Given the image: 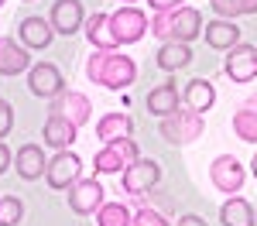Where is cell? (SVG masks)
Masks as SVG:
<instances>
[{"label":"cell","instance_id":"cell-22","mask_svg":"<svg viewBox=\"0 0 257 226\" xmlns=\"http://www.w3.org/2000/svg\"><path fill=\"white\" fill-rule=\"evenodd\" d=\"M192 62V52H189V45H182V41H165L158 52V65L165 72H178V69H185Z\"/></svg>","mask_w":257,"mask_h":226},{"label":"cell","instance_id":"cell-27","mask_svg":"<svg viewBox=\"0 0 257 226\" xmlns=\"http://www.w3.org/2000/svg\"><path fill=\"white\" fill-rule=\"evenodd\" d=\"M99 226H134V216L123 202H106L99 205Z\"/></svg>","mask_w":257,"mask_h":226},{"label":"cell","instance_id":"cell-24","mask_svg":"<svg viewBox=\"0 0 257 226\" xmlns=\"http://www.w3.org/2000/svg\"><path fill=\"white\" fill-rule=\"evenodd\" d=\"M219 219L223 226H254V205L247 199H230L219 209Z\"/></svg>","mask_w":257,"mask_h":226},{"label":"cell","instance_id":"cell-13","mask_svg":"<svg viewBox=\"0 0 257 226\" xmlns=\"http://www.w3.org/2000/svg\"><path fill=\"white\" fill-rule=\"evenodd\" d=\"M52 28L59 35H76L82 28V4L79 0H55L52 4Z\"/></svg>","mask_w":257,"mask_h":226},{"label":"cell","instance_id":"cell-34","mask_svg":"<svg viewBox=\"0 0 257 226\" xmlns=\"http://www.w3.org/2000/svg\"><path fill=\"white\" fill-rule=\"evenodd\" d=\"M250 171H254V178H257V154H254V161H250Z\"/></svg>","mask_w":257,"mask_h":226},{"label":"cell","instance_id":"cell-28","mask_svg":"<svg viewBox=\"0 0 257 226\" xmlns=\"http://www.w3.org/2000/svg\"><path fill=\"white\" fill-rule=\"evenodd\" d=\"M24 219V205L14 195H4L0 199V226H18Z\"/></svg>","mask_w":257,"mask_h":226},{"label":"cell","instance_id":"cell-5","mask_svg":"<svg viewBox=\"0 0 257 226\" xmlns=\"http://www.w3.org/2000/svg\"><path fill=\"white\" fill-rule=\"evenodd\" d=\"M110 31H113L117 45H134V41L144 38L148 18H144V11H138V7H120L117 14H110Z\"/></svg>","mask_w":257,"mask_h":226},{"label":"cell","instance_id":"cell-6","mask_svg":"<svg viewBox=\"0 0 257 226\" xmlns=\"http://www.w3.org/2000/svg\"><path fill=\"white\" fill-rule=\"evenodd\" d=\"M82 175V161L72 154V151H59L52 161H48V171H45V178H48V185L52 188H69V185H76Z\"/></svg>","mask_w":257,"mask_h":226},{"label":"cell","instance_id":"cell-19","mask_svg":"<svg viewBox=\"0 0 257 226\" xmlns=\"http://www.w3.org/2000/svg\"><path fill=\"white\" fill-rule=\"evenodd\" d=\"M131 130H134V120L127 117V113H106V117H99L96 123V137L106 144L120 141V137H131Z\"/></svg>","mask_w":257,"mask_h":226},{"label":"cell","instance_id":"cell-17","mask_svg":"<svg viewBox=\"0 0 257 226\" xmlns=\"http://www.w3.org/2000/svg\"><path fill=\"white\" fill-rule=\"evenodd\" d=\"M28 65H31V59H28V52L21 48L18 41L0 38V76H18Z\"/></svg>","mask_w":257,"mask_h":226},{"label":"cell","instance_id":"cell-20","mask_svg":"<svg viewBox=\"0 0 257 226\" xmlns=\"http://www.w3.org/2000/svg\"><path fill=\"white\" fill-rule=\"evenodd\" d=\"M148 110H151L155 117H172V113L178 110V89H175V82L155 86V89L148 93Z\"/></svg>","mask_w":257,"mask_h":226},{"label":"cell","instance_id":"cell-7","mask_svg":"<svg viewBox=\"0 0 257 226\" xmlns=\"http://www.w3.org/2000/svg\"><path fill=\"white\" fill-rule=\"evenodd\" d=\"M28 89L41 96V100H55L62 89H65V79H62V72L52 65V62H38L31 72H28Z\"/></svg>","mask_w":257,"mask_h":226},{"label":"cell","instance_id":"cell-23","mask_svg":"<svg viewBox=\"0 0 257 226\" xmlns=\"http://www.w3.org/2000/svg\"><path fill=\"white\" fill-rule=\"evenodd\" d=\"M18 35H21V41H24L28 48H48L52 28H48V21H41V18H24Z\"/></svg>","mask_w":257,"mask_h":226},{"label":"cell","instance_id":"cell-18","mask_svg":"<svg viewBox=\"0 0 257 226\" xmlns=\"http://www.w3.org/2000/svg\"><path fill=\"white\" fill-rule=\"evenodd\" d=\"M86 38L99 52H113L117 48V38L110 31V14H93V18L86 21Z\"/></svg>","mask_w":257,"mask_h":226},{"label":"cell","instance_id":"cell-11","mask_svg":"<svg viewBox=\"0 0 257 226\" xmlns=\"http://www.w3.org/2000/svg\"><path fill=\"white\" fill-rule=\"evenodd\" d=\"M69 205H72V212H79V216L99 212V205H103V185H99L96 178H82V182H76L72 192H69Z\"/></svg>","mask_w":257,"mask_h":226},{"label":"cell","instance_id":"cell-21","mask_svg":"<svg viewBox=\"0 0 257 226\" xmlns=\"http://www.w3.org/2000/svg\"><path fill=\"white\" fill-rule=\"evenodd\" d=\"M185 103H189V110L206 113V110L216 103V89H213V82H209V79H192L189 86H185Z\"/></svg>","mask_w":257,"mask_h":226},{"label":"cell","instance_id":"cell-16","mask_svg":"<svg viewBox=\"0 0 257 226\" xmlns=\"http://www.w3.org/2000/svg\"><path fill=\"white\" fill-rule=\"evenodd\" d=\"M202 35H206V45H209V48H237L243 31H240L233 21L219 18V21H213V24H206Z\"/></svg>","mask_w":257,"mask_h":226},{"label":"cell","instance_id":"cell-35","mask_svg":"<svg viewBox=\"0 0 257 226\" xmlns=\"http://www.w3.org/2000/svg\"><path fill=\"white\" fill-rule=\"evenodd\" d=\"M250 110H257V100H250Z\"/></svg>","mask_w":257,"mask_h":226},{"label":"cell","instance_id":"cell-12","mask_svg":"<svg viewBox=\"0 0 257 226\" xmlns=\"http://www.w3.org/2000/svg\"><path fill=\"white\" fill-rule=\"evenodd\" d=\"M52 113H59V117H65L69 123L82 127V123L93 117V103L86 100L82 93H59L55 103H52Z\"/></svg>","mask_w":257,"mask_h":226},{"label":"cell","instance_id":"cell-31","mask_svg":"<svg viewBox=\"0 0 257 226\" xmlns=\"http://www.w3.org/2000/svg\"><path fill=\"white\" fill-rule=\"evenodd\" d=\"M148 4H151V7H155V11H178V7H185V0H148Z\"/></svg>","mask_w":257,"mask_h":226},{"label":"cell","instance_id":"cell-32","mask_svg":"<svg viewBox=\"0 0 257 226\" xmlns=\"http://www.w3.org/2000/svg\"><path fill=\"white\" fill-rule=\"evenodd\" d=\"M7 168H11V147H7V144L0 141V175H4Z\"/></svg>","mask_w":257,"mask_h":226},{"label":"cell","instance_id":"cell-26","mask_svg":"<svg viewBox=\"0 0 257 226\" xmlns=\"http://www.w3.org/2000/svg\"><path fill=\"white\" fill-rule=\"evenodd\" d=\"M233 130H237L240 141L257 144V110H250V106L237 110V113H233Z\"/></svg>","mask_w":257,"mask_h":226},{"label":"cell","instance_id":"cell-15","mask_svg":"<svg viewBox=\"0 0 257 226\" xmlns=\"http://www.w3.org/2000/svg\"><path fill=\"white\" fill-rule=\"evenodd\" d=\"M14 164H18V175L28 178V182H35V178H41V175L48 171V161H45L38 144H24L18 151V158H14Z\"/></svg>","mask_w":257,"mask_h":226},{"label":"cell","instance_id":"cell-3","mask_svg":"<svg viewBox=\"0 0 257 226\" xmlns=\"http://www.w3.org/2000/svg\"><path fill=\"white\" fill-rule=\"evenodd\" d=\"M202 113L196 110H175L172 117H161V137L172 144H192L202 137Z\"/></svg>","mask_w":257,"mask_h":226},{"label":"cell","instance_id":"cell-2","mask_svg":"<svg viewBox=\"0 0 257 226\" xmlns=\"http://www.w3.org/2000/svg\"><path fill=\"white\" fill-rule=\"evenodd\" d=\"M148 28H151V35H158V38H165V41H182V45H189L192 38L202 35V14H199L196 7L161 11V14H155V21H151Z\"/></svg>","mask_w":257,"mask_h":226},{"label":"cell","instance_id":"cell-9","mask_svg":"<svg viewBox=\"0 0 257 226\" xmlns=\"http://www.w3.org/2000/svg\"><path fill=\"white\" fill-rule=\"evenodd\" d=\"M209 178H213V185H216L219 192L233 195V192H240V188H243V168H240V161L233 158V154H223V158H216V161H213Z\"/></svg>","mask_w":257,"mask_h":226},{"label":"cell","instance_id":"cell-37","mask_svg":"<svg viewBox=\"0 0 257 226\" xmlns=\"http://www.w3.org/2000/svg\"><path fill=\"white\" fill-rule=\"evenodd\" d=\"M0 4H4V0H0Z\"/></svg>","mask_w":257,"mask_h":226},{"label":"cell","instance_id":"cell-30","mask_svg":"<svg viewBox=\"0 0 257 226\" xmlns=\"http://www.w3.org/2000/svg\"><path fill=\"white\" fill-rule=\"evenodd\" d=\"M134 226H168V223L161 219L155 209H141L138 216H134Z\"/></svg>","mask_w":257,"mask_h":226},{"label":"cell","instance_id":"cell-10","mask_svg":"<svg viewBox=\"0 0 257 226\" xmlns=\"http://www.w3.org/2000/svg\"><path fill=\"white\" fill-rule=\"evenodd\" d=\"M226 76L233 82H250L257 79V48L254 45H237L230 48V59H226Z\"/></svg>","mask_w":257,"mask_h":226},{"label":"cell","instance_id":"cell-4","mask_svg":"<svg viewBox=\"0 0 257 226\" xmlns=\"http://www.w3.org/2000/svg\"><path fill=\"white\" fill-rule=\"evenodd\" d=\"M134 161H138V144L131 141V137H120V141L106 144L103 151H96L93 168H96L99 175H113L120 168H131Z\"/></svg>","mask_w":257,"mask_h":226},{"label":"cell","instance_id":"cell-25","mask_svg":"<svg viewBox=\"0 0 257 226\" xmlns=\"http://www.w3.org/2000/svg\"><path fill=\"white\" fill-rule=\"evenodd\" d=\"M213 11L219 18L233 21V18H243V14H257V0H209Z\"/></svg>","mask_w":257,"mask_h":226},{"label":"cell","instance_id":"cell-1","mask_svg":"<svg viewBox=\"0 0 257 226\" xmlns=\"http://www.w3.org/2000/svg\"><path fill=\"white\" fill-rule=\"evenodd\" d=\"M86 76L106 89H127L131 82L138 79V65L134 59L120 55V52H99L93 48V55L86 62Z\"/></svg>","mask_w":257,"mask_h":226},{"label":"cell","instance_id":"cell-29","mask_svg":"<svg viewBox=\"0 0 257 226\" xmlns=\"http://www.w3.org/2000/svg\"><path fill=\"white\" fill-rule=\"evenodd\" d=\"M11 127H14V110H11V103L0 96V137H7Z\"/></svg>","mask_w":257,"mask_h":226},{"label":"cell","instance_id":"cell-33","mask_svg":"<svg viewBox=\"0 0 257 226\" xmlns=\"http://www.w3.org/2000/svg\"><path fill=\"white\" fill-rule=\"evenodd\" d=\"M175 226H209V223H206L202 216H182V219H178Z\"/></svg>","mask_w":257,"mask_h":226},{"label":"cell","instance_id":"cell-8","mask_svg":"<svg viewBox=\"0 0 257 226\" xmlns=\"http://www.w3.org/2000/svg\"><path fill=\"white\" fill-rule=\"evenodd\" d=\"M161 178V168L148 158H138L131 168H123V192L127 195H144L151 185H158Z\"/></svg>","mask_w":257,"mask_h":226},{"label":"cell","instance_id":"cell-14","mask_svg":"<svg viewBox=\"0 0 257 226\" xmlns=\"http://www.w3.org/2000/svg\"><path fill=\"white\" fill-rule=\"evenodd\" d=\"M76 123H69L65 117H59V113H52L48 120H45V130H41V137H45V144H52L55 151H69V144L76 141Z\"/></svg>","mask_w":257,"mask_h":226},{"label":"cell","instance_id":"cell-36","mask_svg":"<svg viewBox=\"0 0 257 226\" xmlns=\"http://www.w3.org/2000/svg\"><path fill=\"white\" fill-rule=\"evenodd\" d=\"M127 4H134V0H127Z\"/></svg>","mask_w":257,"mask_h":226}]
</instances>
